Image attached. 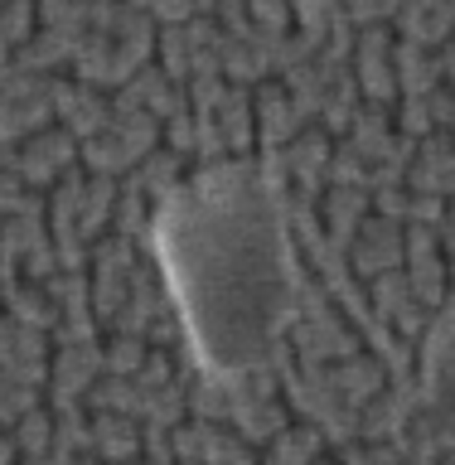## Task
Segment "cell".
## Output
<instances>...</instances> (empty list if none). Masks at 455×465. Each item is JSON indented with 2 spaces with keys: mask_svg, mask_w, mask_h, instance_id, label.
I'll return each mask as SVG.
<instances>
[{
  "mask_svg": "<svg viewBox=\"0 0 455 465\" xmlns=\"http://www.w3.org/2000/svg\"><path fill=\"white\" fill-rule=\"evenodd\" d=\"M421 407L436 436L455 450V301L441 311L421 354Z\"/></svg>",
  "mask_w": 455,
  "mask_h": 465,
  "instance_id": "obj_2",
  "label": "cell"
},
{
  "mask_svg": "<svg viewBox=\"0 0 455 465\" xmlns=\"http://www.w3.org/2000/svg\"><path fill=\"white\" fill-rule=\"evenodd\" d=\"M151 257L194 363L218 383L267 369L296 315V247L272 170H199L151 218Z\"/></svg>",
  "mask_w": 455,
  "mask_h": 465,
  "instance_id": "obj_1",
  "label": "cell"
},
{
  "mask_svg": "<svg viewBox=\"0 0 455 465\" xmlns=\"http://www.w3.org/2000/svg\"><path fill=\"white\" fill-rule=\"evenodd\" d=\"M305 10H334V5H344V0H301Z\"/></svg>",
  "mask_w": 455,
  "mask_h": 465,
  "instance_id": "obj_3",
  "label": "cell"
}]
</instances>
